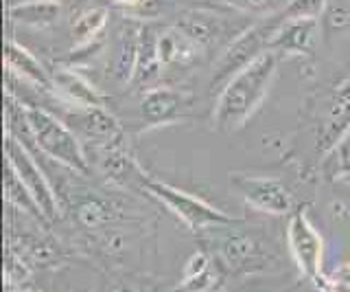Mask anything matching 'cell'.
<instances>
[{
  "label": "cell",
  "instance_id": "1",
  "mask_svg": "<svg viewBox=\"0 0 350 292\" xmlns=\"http://www.w3.org/2000/svg\"><path fill=\"white\" fill-rule=\"evenodd\" d=\"M278 53L265 51L252 60L230 80L217 97L213 112L215 127L221 132H237L247 119L258 110V106L269 93V86L276 77Z\"/></svg>",
  "mask_w": 350,
  "mask_h": 292
},
{
  "label": "cell",
  "instance_id": "2",
  "mask_svg": "<svg viewBox=\"0 0 350 292\" xmlns=\"http://www.w3.org/2000/svg\"><path fill=\"white\" fill-rule=\"evenodd\" d=\"M22 112H25V134L33 141L38 152L79 176L90 174V160L81 138L64 119L55 117L42 106L22 104Z\"/></svg>",
  "mask_w": 350,
  "mask_h": 292
},
{
  "label": "cell",
  "instance_id": "3",
  "mask_svg": "<svg viewBox=\"0 0 350 292\" xmlns=\"http://www.w3.org/2000/svg\"><path fill=\"white\" fill-rule=\"evenodd\" d=\"M142 189H145L151 198H156L162 207H167L182 224H186V229H191L195 233L211 229V226L234 222L232 215L219 211L217 207L208 204L206 200L191 196V193L173 187L169 182L145 176V180H142Z\"/></svg>",
  "mask_w": 350,
  "mask_h": 292
},
{
  "label": "cell",
  "instance_id": "4",
  "mask_svg": "<svg viewBox=\"0 0 350 292\" xmlns=\"http://www.w3.org/2000/svg\"><path fill=\"white\" fill-rule=\"evenodd\" d=\"M282 23H284L282 14H276L269 18H262V23L241 31V34L228 45L224 56L219 58L211 86H219V90H221L241 69H245L252 60H256L260 56V53L269 51V42Z\"/></svg>",
  "mask_w": 350,
  "mask_h": 292
},
{
  "label": "cell",
  "instance_id": "5",
  "mask_svg": "<svg viewBox=\"0 0 350 292\" xmlns=\"http://www.w3.org/2000/svg\"><path fill=\"white\" fill-rule=\"evenodd\" d=\"M230 224H219L206 229L211 233L208 242L215 246L217 259L230 273H252V270L262 268V262L269 257L267 244L254 231L232 229Z\"/></svg>",
  "mask_w": 350,
  "mask_h": 292
},
{
  "label": "cell",
  "instance_id": "6",
  "mask_svg": "<svg viewBox=\"0 0 350 292\" xmlns=\"http://www.w3.org/2000/svg\"><path fill=\"white\" fill-rule=\"evenodd\" d=\"M5 158L14 165L18 178L25 182L27 189L33 193V198L38 200L44 215H46V220L49 222L57 220L62 215V204L57 200V193H55L42 167L36 163V158L31 156L29 147L22 145L11 132H5Z\"/></svg>",
  "mask_w": 350,
  "mask_h": 292
},
{
  "label": "cell",
  "instance_id": "7",
  "mask_svg": "<svg viewBox=\"0 0 350 292\" xmlns=\"http://www.w3.org/2000/svg\"><path fill=\"white\" fill-rule=\"evenodd\" d=\"M287 242L289 251L298 264L300 273L317 281L322 277V257H324V240L322 233L315 229L304 209H298L287 224Z\"/></svg>",
  "mask_w": 350,
  "mask_h": 292
},
{
  "label": "cell",
  "instance_id": "8",
  "mask_svg": "<svg viewBox=\"0 0 350 292\" xmlns=\"http://www.w3.org/2000/svg\"><path fill=\"white\" fill-rule=\"evenodd\" d=\"M232 185L252 209L269 215H287L293 209L289 187L276 176H232Z\"/></svg>",
  "mask_w": 350,
  "mask_h": 292
},
{
  "label": "cell",
  "instance_id": "9",
  "mask_svg": "<svg viewBox=\"0 0 350 292\" xmlns=\"http://www.w3.org/2000/svg\"><path fill=\"white\" fill-rule=\"evenodd\" d=\"M70 108L72 110L68 112V117H66L64 121L75 130V134L81 141H90L94 147L120 143L123 127H120L118 119L109 112L105 106H98V108L70 106Z\"/></svg>",
  "mask_w": 350,
  "mask_h": 292
},
{
  "label": "cell",
  "instance_id": "10",
  "mask_svg": "<svg viewBox=\"0 0 350 292\" xmlns=\"http://www.w3.org/2000/svg\"><path fill=\"white\" fill-rule=\"evenodd\" d=\"M191 97L175 90L171 86H153L147 88L140 99V117L147 127H158L178 121L182 112L189 108Z\"/></svg>",
  "mask_w": 350,
  "mask_h": 292
},
{
  "label": "cell",
  "instance_id": "11",
  "mask_svg": "<svg viewBox=\"0 0 350 292\" xmlns=\"http://www.w3.org/2000/svg\"><path fill=\"white\" fill-rule=\"evenodd\" d=\"M173 27H178L200 51L215 47L226 34V20L208 9H189L178 16Z\"/></svg>",
  "mask_w": 350,
  "mask_h": 292
},
{
  "label": "cell",
  "instance_id": "12",
  "mask_svg": "<svg viewBox=\"0 0 350 292\" xmlns=\"http://www.w3.org/2000/svg\"><path fill=\"white\" fill-rule=\"evenodd\" d=\"M5 66L11 77H18L22 82H27L31 86H38L44 90H53V80L51 73L42 66V62L33 56L31 51H27L22 45H18L16 40L5 42Z\"/></svg>",
  "mask_w": 350,
  "mask_h": 292
},
{
  "label": "cell",
  "instance_id": "13",
  "mask_svg": "<svg viewBox=\"0 0 350 292\" xmlns=\"http://www.w3.org/2000/svg\"><path fill=\"white\" fill-rule=\"evenodd\" d=\"M92 160H94L96 169L112 182H118V185H129L131 180H138L140 187H142L145 174H142V171L138 169V165L131 160V156L118 143L92 147Z\"/></svg>",
  "mask_w": 350,
  "mask_h": 292
},
{
  "label": "cell",
  "instance_id": "14",
  "mask_svg": "<svg viewBox=\"0 0 350 292\" xmlns=\"http://www.w3.org/2000/svg\"><path fill=\"white\" fill-rule=\"evenodd\" d=\"M51 80H53V90H57L62 95L66 106H77V108L107 106L105 97L83 75L75 73L72 69H55L51 73Z\"/></svg>",
  "mask_w": 350,
  "mask_h": 292
},
{
  "label": "cell",
  "instance_id": "15",
  "mask_svg": "<svg viewBox=\"0 0 350 292\" xmlns=\"http://www.w3.org/2000/svg\"><path fill=\"white\" fill-rule=\"evenodd\" d=\"M315 31L317 20H284L269 42V51L300 56V53H306L311 49Z\"/></svg>",
  "mask_w": 350,
  "mask_h": 292
},
{
  "label": "cell",
  "instance_id": "16",
  "mask_svg": "<svg viewBox=\"0 0 350 292\" xmlns=\"http://www.w3.org/2000/svg\"><path fill=\"white\" fill-rule=\"evenodd\" d=\"M140 29L136 25H127L118 31L114 56H112V77L118 84L134 82L136 64H138V47H140Z\"/></svg>",
  "mask_w": 350,
  "mask_h": 292
},
{
  "label": "cell",
  "instance_id": "17",
  "mask_svg": "<svg viewBox=\"0 0 350 292\" xmlns=\"http://www.w3.org/2000/svg\"><path fill=\"white\" fill-rule=\"evenodd\" d=\"M162 62L158 56V31L151 27L140 29V47H138V64L134 73V82L138 86H149L156 82L162 73Z\"/></svg>",
  "mask_w": 350,
  "mask_h": 292
},
{
  "label": "cell",
  "instance_id": "18",
  "mask_svg": "<svg viewBox=\"0 0 350 292\" xmlns=\"http://www.w3.org/2000/svg\"><path fill=\"white\" fill-rule=\"evenodd\" d=\"M116 207L114 202L109 200H103L94 196L92 191H88L85 196H81L72 204V213H75V220L79 222L83 229L88 231H98L103 229V226L116 218Z\"/></svg>",
  "mask_w": 350,
  "mask_h": 292
},
{
  "label": "cell",
  "instance_id": "19",
  "mask_svg": "<svg viewBox=\"0 0 350 292\" xmlns=\"http://www.w3.org/2000/svg\"><path fill=\"white\" fill-rule=\"evenodd\" d=\"M197 51L200 49H197L178 27H167L158 31V56H160L162 66L189 64L195 60Z\"/></svg>",
  "mask_w": 350,
  "mask_h": 292
},
{
  "label": "cell",
  "instance_id": "20",
  "mask_svg": "<svg viewBox=\"0 0 350 292\" xmlns=\"http://www.w3.org/2000/svg\"><path fill=\"white\" fill-rule=\"evenodd\" d=\"M3 187H5V200H7L9 204H14L16 209L29 213L31 218H36L38 222L49 224L46 215H44V211H42V207L38 204V200L33 198V193L27 189L25 182H22V180L18 178L14 165H11L7 158H5V178H3Z\"/></svg>",
  "mask_w": 350,
  "mask_h": 292
},
{
  "label": "cell",
  "instance_id": "21",
  "mask_svg": "<svg viewBox=\"0 0 350 292\" xmlns=\"http://www.w3.org/2000/svg\"><path fill=\"white\" fill-rule=\"evenodd\" d=\"M9 18L25 27H49L59 18V3L53 0H22L9 7Z\"/></svg>",
  "mask_w": 350,
  "mask_h": 292
},
{
  "label": "cell",
  "instance_id": "22",
  "mask_svg": "<svg viewBox=\"0 0 350 292\" xmlns=\"http://www.w3.org/2000/svg\"><path fill=\"white\" fill-rule=\"evenodd\" d=\"M107 18H109V12L103 7L85 9V12H81L79 16H77L72 27H70V38L75 42V47L90 45V42L105 29Z\"/></svg>",
  "mask_w": 350,
  "mask_h": 292
},
{
  "label": "cell",
  "instance_id": "23",
  "mask_svg": "<svg viewBox=\"0 0 350 292\" xmlns=\"http://www.w3.org/2000/svg\"><path fill=\"white\" fill-rule=\"evenodd\" d=\"M18 253L31 264L51 266L62 259V248L57 242L46 240V237H22Z\"/></svg>",
  "mask_w": 350,
  "mask_h": 292
},
{
  "label": "cell",
  "instance_id": "24",
  "mask_svg": "<svg viewBox=\"0 0 350 292\" xmlns=\"http://www.w3.org/2000/svg\"><path fill=\"white\" fill-rule=\"evenodd\" d=\"M219 5H226L230 9L245 16H256V18H269L280 14L284 7L289 5V0H217Z\"/></svg>",
  "mask_w": 350,
  "mask_h": 292
},
{
  "label": "cell",
  "instance_id": "25",
  "mask_svg": "<svg viewBox=\"0 0 350 292\" xmlns=\"http://www.w3.org/2000/svg\"><path fill=\"white\" fill-rule=\"evenodd\" d=\"M326 7V0H289L282 9L284 20H317Z\"/></svg>",
  "mask_w": 350,
  "mask_h": 292
},
{
  "label": "cell",
  "instance_id": "26",
  "mask_svg": "<svg viewBox=\"0 0 350 292\" xmlns=\"http://www.w3.org/2000/svg\"><path fill=\"white\" fill-rule=\"evenodd\" d=\"M29 264L18 251H14V246H7L5 251V277L9 286H22L29 279Z\"/></svg>",
  "mask_w": 350,
  "mask_h": 292
},
{
  "label": "cell",
  "instance_id": "27",
  "mask_svg": "<svg viewBox=\"0 0 350 292\" xmlns=\"http://www.w3.org/2000/svg\"><path fill=\"white\" fill-rule=\"evenodd\" d=\"M217 270L211 266L208 270H204V273L200 275H191V277H184L182 275V281H180V286L171 290V292H211L215 286H217Z\"/></svg>",
  "mask_w": 350,
  "mask_h": 292
},
{
  "label": "cell",
  "instance_id": "28",
  "mask_svg": "<svg viewBox=\"0 0 350 292\" xmlns=\"http://www.w3.org/2000/svg\"><path fill=\"white\" fill-rule=\"evenodd\" d=\"M322 292H350V264H342L315 281Z\"/></svg>",
  "mask_w": 350,
  "mask_h": 292
},
{
  "label": "cell",
  "instance_id": "29",
  "mask_svg": "<svg viewBox=\"0 0 350 292\" xmlns=\"http://www.w3.org/2000/svg\"><path fill=\"white\" fill-rule=\"evenodd\" d=\"M118 5H123V7H127V9H142L145 5H149L151 0H116Z\"/></svg>",
  "mask_w": 350,
  "mask_h": 292
},
{
  "label": "cell",
  "instance_id": "30",
  "mask_svg": "<svg viewBox=\"0 0 350 292\" xmlns=\"http://www.w3.org/2000/svg\"><path fill=\"white\" fill-rule=\"evenodd\" d=\"M53 3H62V0H53Z\"/></svg>",
  "mask_w": 350,
  "mask_h": 292
}]
</instances>
